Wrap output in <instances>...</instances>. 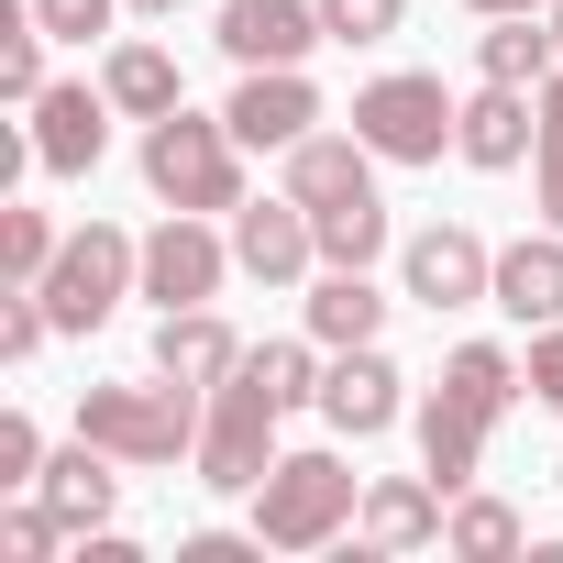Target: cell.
Instances as JSON below:
<instances>
[{
    "instance_id": "cb8c5ba5",
    "label": "cell",
    "mask_w": 563,
    "mask_h": 563,
    "mask_svg": "<svg viewBox=\"0 0 563 563\" xmlns=\"http://www.w3.org/2000/svg\"><path fill=\"white\" fill-rule=\"evenodd\" d=\"M310 232H321V265H376V254H387V199L310 210Z\"/></svg>"
},
{
    "instance_id": "484cf974",
    "label": "cell",
    "mask_w": 563,
    "mask_h": 563,
    "mask_svg": "<svg viewBox=\"0 0 563 563\" xmlns=\"http://www.w3.org/2000/svg\"><path fill=\"white\" fill-rule=\"evenodd\" d=\"M56 221L45 210H0V276H12V288H45V265H56Z\"/></svg>"
},
{
    "instance_id": "7402d4cb",
    "label": "cell",
    "mask_w": 563,
    "mask_h": 563,
    "mask_svg": "<svg viewBox=\"0 0 563 563\" xmlns=\"http://www.w3.org/2000/svg\"><path fill=\"white\" fill-rule=\"evenodd\" d=\"M552 56H563V45H552V23H541V12H497V23L475 34V67H486V78H508V89H541V78H552Z\"/></svg>"
},
{
    "instance_id": "e0dca14e",
    "label": "cell",
    "mask_w": 563,
    "mask_h": 563,
    "mask_svg": "<svg viewBox=\"0 0 563 563\" xmlns=\"http://www.w3.org/2000/svg\"><path fill=\"white\" fill-rule=\"evenodd\" d=\"M111 464H122V453H100V442L78 431L67 453H45V475H34V497H45V508H56L67 530H100V519H111V497H122V475H111Z\"/></svg>"
},
{
    "instance_id": "603a6c76",
    "label": "cell",
    "mask_w": 563,
    "mask_h": 563,
    "mask_svg": "<svg viewBox=\"0 0 563 563\" xmlns=\"http://www.w3.org/2000/svg\"><path fill=\"white\" fill-rule=\"evenodd\" d=\"M100 89H111V111H133V122H166V111L188 100V89H177V56H166V45H111Z\"/></svg>"
},
{
    "instance_id": "8d00e7d4",
    "label": "cell",
    "mask_w": 563,
    "mask_h": 563,
    "mask_svg": "<svg viewBox=\"0 0 563 563\" xmlns=\"http://www.w3.org/2000/svg\"><path fill=\"white\" fill-rule=\"evenodd\" d=\"M541 210H552V232H563V155H541Z\"/></svg>"
},
{
    "instance_id": "5bb4252c",
    "label": "cell",
    "mask_w": 563,
    "mask_h": 563,
    "mask_svg": "<svg viewBox=\"0 0 563 563\" xmlns=\"http://www.w3.org/2000/svg\"><path fill=\"white\" fill-rule=\"evenodd\" d=\"M376 144L365 133H310V144H288V199L299 210H343V199H376Z\"/></svg>"
},
{
    "instance_id": "30bf717a",
    "label": "cell",
    "mask_w": 563,
    "mask_h": 563,
    "mask_svg": "<svg viewBox=\"0 0 563 563\" xmlns=\"http://www.w3.org/2000/svg\"><path fill=\"white\" fill-rule=\"evenodd\" d=\"M310 45H332L321 0H221V56H243V67H299Z\"/></svg>"
},
{
    "instance_id": "83f0119b",
    "label": "cell",
    "mask_w": 563,
    "mask_h": 563,
    "mask_svg": "<svg viewBox=\"0 0 563 563\" xmlns=\"http://www.w3.org/2000/svg\"><path fill=\"white\" fill-rule=\"evenodd\" d=\"M243 376L276 398V409H299V398H321V365H310V343H254L243 354Z\"/></svg>"
},
{
    "instance_id": "277c9868",
    "label": "cell",
    "mask_w": 563,
    "mask_h": 563,
    "mask_svg": "<svg viewBox=\"0 0 563 563\" xmlns=\"http://www.w3.org/2000/svg\"><path fill=\"white\" fill-rule=\"evenodd\" d=\"M133 288H144V243H133V232H111V221H89V232H67V243H56V265H45V288H34V299H45V321H56V332H100Z\"/></svg>"
},
{
    "instance_id": "7a4b0ae2",
    "label": "cell",
    "mask_w": 563,
    "mask_h": 563,
    "mask_svg": "<svg viewBox=\"0 0 563 563\" xmlns=\"http://www.w3.org/2000/svg\"><path fill=\"white\" fill-rule=\"evenodd\" d=\"M144 188L166 210H243V144H232V122H199L188 100L166 122H144Z\"/></svg>"
},
{
    "instance_id": "d4e9b609",
    "label": "cell",
    "mask_w": 563,
    "mask_h": 563,
    "mask_svg": "<svg viewBox=\"0 0 563 563\" xmlns=\"http://www.w3.org/2000/svg\"><path fill=\"white\" fill-rule=\"evenodd\" d=\"M442 387H453V398H475L486 420H508V398H519L530 376H519V354H497V343H464V354L442 365Z\"/></svg>"
},
{
    "instance_id": "f35d334b",
    "label": "cell",
    "mask_w": 563,
    "mask_h": 563,
    "mask_svg": "<svg viewBox=\"0 0 563 563\" xmlns=\"http://www.w3.org/2000/svg\"><path fill=\"white\" fill-rule=\"evenodd\" d=\"M122 12H177V0H122Z\"/></svg>"
},
{
    "instance_id": "d6986e66",
    "label": "cell",
    "mask_w": 563,
    "mask_h": 563,
    "mask_svg": "<svg viewBox=\"0 0 563 563\" xmlns=\"http://www.w3.org/2000/svg\"><path fill=\"white\" fill-rule=\"evenodd\" d=\"M232 365H243V343H232L221 310H166V321H155V376H177V387H221Z\"/></svg>"
},
{
    "instance_id": "ab89813d",
    "label": "cell",
    "mask_w": 563,
    "mask_h": 563,
    "mask_svg": "<svg viewBox=\"0 0 563 563\" xmlns=\"http://www.w3.org/2000/svg\"><path fill=\"white\" fill-rule=\"evenodd\" d=\"M552 45H563V0H552Z\"/></svg>"
},
{
    "instance_id": "44dd1931",
    "label": "cell",
    "mask_w": 563,
    "mask_h": 563,
    "mask_svg": "<svg viewBox=\"0 0 563 563\" xmlns=\"http://www.w3.org/2000/svg\"><path fill=\"white\" fill-rule=\"evenodd\" d=\"M376 321H387V299L365 288V265H332L321 288H310V343H321V354H354V343H376Z\"/></svg>"
},
{
    "instance_id": "8fae6325",
    "label": "cell",
    "mask_w": 563,
    "mask_h": 563,
    "mask_svg": "<svg viewBox=\"0 0 563 563\" xmlns=\"http://www.w3.org/2000/svg\"><path fill=\"white\" fill-rule=\"evenodd\" d=\"M232 265H243V276H265V288L310 276V265H321L310 210H299V199H243V210H232Z\"/></svg>"
},
{
    "instance_id": "ba28073f",
    "label": "cell",
    "mask_w": 563,
    "mask_h": 563,
    "mask_svg": "<svg viewBox=\"0 0 563 563\" xmlns=\"http://www.w3.org/2000/svg\"><path fill=\"white\" fill-rule=\"evenodd\" d=\"M398 276H409V299H420V310H475V299H497V254H486L464 221L409 232V243H398Z\"/></svg>"
},
{
    "instance_id": "ac0fdd59",
    "label": "cell",
    "mask_w": 563,
    "mask_h": 563,
    "mask_svg": "<svg viewBox=\"0 0 563 563\" xmlns=\"http://www.w3.org/2000/svg\"><path fill=\"white\" fill-rule=\"evenodd\" d=\"M497 310L508 321H563V232H519V243H497Z\"/></svg>"
},
{
    "instance_id": "836d02e7",
    "label": "cell",
    "mask_w": 563,
    "mask_h": 563,
    "mask_svg": "<svg viewBox=\"0 0 563 563\" xmlns=\"http://www.w3.org/2000/svg\"><path fill=\"white\" fill-rule=\"evenodd\" d=\"M34 475H45V431L12 409V420H0V486H34Z\"/></svg>"
},
{
    "instance_id": "5b68a950",
    "label": "cell",
    "mask_w": 563,
    "mask_h": 563,
    "mask_svg": "<svg viewBox=\"0 0 563 563\" xmlns=\"http://www.w3.org/2000/svg\"><path fill=\"white\" fill-rule=\"evenodd\" d=\"M354 133H365L387 166H442V144L464 133V100H453L442 78L398 67V78H365V89H354Z\"/></svg>"
},
{
    "instance_id": "7c38bea8",
    "label": "cell",
    "mask_w": 563,
    "mask_h": 563,
    "mask_svg": "<svg viewBox=\"0 0 563 563\" xmlns=\"http://www.w3.org/2000/svg\"><path fill=\"white\" fill-rule=\"evenodd\" d=\"M453 155H464V166H486V177H508L519 155H541V89H508V78H486V89L464 100V133H453Z\"/></svg>"
},
{
    "instance_id": "6da1fadb",
    "label": "cell",
    "mask_w": 563,
    "mask_h": 563,
    "mask_svg": "<svg viewBox=\"0 0 563 563\" xmlns=\"http://www.w3.org/2000/svg\"><path fill=\"white\" fill-rule=\"evenodd\" d=\"M354 508H365V475L343 453H276L265 486H254V541L265 552H321Z\"/></svg>"
},
{
    "instance_id": "e575fe53",
    "label": "cell",
    "mask_w": 563,
    "mask_h": 563,
    "mask_svg": "<svg viewBox=\"0 0 563 563\" xmlns=\"http://www.w3.org/2000/svg\"><path fill=\"white\" fill-rule=\"evenodd\" d=\"M519 376H530V398H541V409H563V332H552V321L530 332V365H519Z\"/></svg>"
},
{
    "instance_id": "d6a6232c",
    "label": "cell",
    "mask_w": 563,
    "mask_h": 563,
    "mask_svg": "<svg viewBox=\"0 0 563 563\" xmlns=\"http://www.w3.org/2000/svg\"><path fill=\"white\" fill-rule=\"evenodd\" d=\"M56 530H67V519L34 497V508H12V519H0V552H12V563H45V552H56Z\"/></svg>"
},
{
    "instance_id": "4dcf8cb0",
    "label": "cell",
    "mask_w": 563,
    "mask_h": 563,
    "mask_svg": "<svg viewBox=\"0 0 563 563\" xmlns=\"http://www.w3.org/2000/svg\"><path fill=\"white\" fill-rule=\"evenodd\" d=\"M23 12H34L56 45H89V34H111V12H122V0H23Z\"/></svg>"
},
{
    "instance_id": "4316f807",
    "label": "cell",
    "mask_w": 563,
    "mask_h": 563,
    "mask_svg": "<svg viewBox=\"0 0 563 563\" xmlns=\"http://www.w3.org/2000/svg\"><path fill=\"white\" fill-rule=\"evenodd\" d=\"M442 541L475 552V563H497V552H519V508H508V497H464V508L442 519Z\"/></svg>"
},
{
    "instance_id": "2e32d148",
    "label": "cell",
    "mask_w": 563,
    "mask_h": 563,
    "mask_svg": "<svg viewBox=\"0 0 563 563\" xmlns=\"http://www.w3.org/2000/svg\"><path fill=\"white\" fill-rule=\"evenodd\" d=\"M486 409L475 398H453V387H431V409H420V475L442 486V497H464L475 486V464H486Z\"/></svg>"
},
{
    "instance_id": "ffe728a7",
    "label": "cell",
    "mask_w": 563,
    "mask_h": 563,
    "mask_svg": "<svg viewBox=\"0 0 563 563\" xmlns=\"http://www.w3.org/2000/svg\"><path fill=\"white\" fill-rule=\"evenodd\" d=\"M354 530L376 552H420V541H442V486L431 475H376L365 508H354Z\"/></svg>"
},
{
    "instance_id": "d590c367",
    "label": "cell",
    "mask_w": 563,
    "mask_h": 563,
    "mask_svg": "<svg viewBox=\"0 0 563 563\" xmlns=\"http://www.w3.org/2000/svg\"><path fill=\"white\" fill-rule=\"evenodd\" d=\"M541 155H563V78H541Z\"/></svg>"
},
{
    "instance_id": "4fadbf2b",
    "label": "cell",
    "mask_w": 563,
    "mask_h": 563,
    "mask_svg": "<svg viewBox=\"0 0 563 563\" xmlns=\"http://www.w3.org/2000/svg\"><path fill=\"white\" fill-rule=\"evenodd\" d=\"M111 144V89H45L34 100V166L45 177H89Z\"/></svg>"
},
{
    "instance_id": "f1b7e54d",
    "label": "cell",
    "mask_w": 563,
    "mask_h": 563,
    "mask_svg": "<svg viewBox=\"0 0 563 563\" xmlns=\"http://www.w3.org/2000/svg\"><path fill=\"white\" fill-rule=\"evenodd\" d=\"M321 23H332V45H387L409 23V0H321Z\"/></svg>"
},
{
    "instance_id": "1f68e13d",
    "label": "cell",
    "mask_w": 563,
    "mask_h": 563,
    "mask_svg": "<svg viewBox=\"0 0 563 563\" xmlns=\"http://www.w3.org/2000/svg\"><path fill=\"white\" fill-rule=\"evenodd\" d=\"M45 332H56V321H45V299H34V288H12V299H0V365H23Z\"/></svg>"
},
{
    "instance_id": "3957f363",
    "label": "cell",
    "mask_w": 563,
    "mask_h": 563,
    "mask_svg": "<svg viewBox=\"0 0 563 563\" xmlns=\"http://www.w3.org/2000/svg\"><path fill=\"white\" fill-rule=\"evenodd\" d=\"M199 387H177V376H155V387H78V431L100 442V453H122V464H177V453H199Z\"/></svg>"
},
{
    "instance_id": "52a82bcc",
    "label": "cell",
    "mask_w": 563,
    "mask_h": 563,
    "mask_svg": "<svg viewBox=\"0 0 563 563\" xmlns=\"http://www.w3.org/2000/svg\"><path fill=\"white\" fill-rule=\"evenodd\" d=\"M221 276H232V243L210 232V210H166L144 232V299L155 310H210Z\"/></svg>"
},
{
    "instance_id": "8992f818",
    "label": "cell",
    "mask_w": 563,
    "mask_h": 563,
    "mask_svg": "<svg viewBox=\"0 0 563 563\" xmlns=\"http://www.w3.org/2000/svg\"><path fill=\"white\" fill-rule=\"evenodd\" d=\"M276 420H288V409L232 365V376L210 387V420H199V486H210V497H254L265 464H276Z\"/></svg>"
},
{
    "instance_id": "9c48e42d",
    "label": "cell",
    "mask_w": 563,
    "mask_h": 563,
    "mask_svg": "<svg viewBox=\"0 0 563 563\" xmlns=\"http://www.w3.org/2000/svg\"><path fill=\"white\" fill-rule=\"evenodd\" d=\"M232 144H254V155H288V144H310V122H321V89L299 78V67H243V89H232Z\"/></svg>"
},
{
    "instance_id": "f546056e",
    "label": "cell",
    "mask_w": 563,
    "mask_h": 563,
    "mask_svg": "<svg viewBox=\"0 0 563 563\" xmlns=\"http://www.w3.org/2000/svg\"><path fill=\"white\" fill-rule=\"evenodd\" d=\"M45 45H56V34H45V23H34V12H23V34H12V45H0V89H12V100H23V111H34V100H45Z\"/></svg>"
},
{
    "instance_id": "9a60e30c",
    "label": "cell",
    "mask_w": 563,
    "mask_h": 563,
    "mask_svg": "<svg viewBox=\"0 0 563 563\" xmlns=\"http://www.w3.org/2000/svg\"><path fill=\"white\" fill-rule=\"evenodd\" d=\"M321 420H332L343 442H376V431L398 420V365H387L376 343L332 354V376H321Z\"/></svg>"
},
{
    "instance_id": "74e56055",
    "label": "cell",
    "mask_w": 563,
    "mask_h": 563,
    "mask_svg": "<svg viewBox=\"0 0 563 563\" xmlns=\"http://www.w3.org/2000/svg\"><path fill=\"white\" fill-rule=\"evenodd\" d=\"M464 12H486V23H497V12H552V0H464Z\"/></svg>"
}]
</instances>
